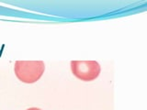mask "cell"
Here are the masks:
<instances>
[{"mask_svg": "<svg viewBox=\"0 0 147 110\" xmlns=\"http://www.w3.org/2000/svg\"><path fill=\"white\" fill-rule=\"evenodd\" d=\"M14 71L18 79L25 84H33L42 76L45 64L41 61H18Z\"/></svg>", "mask_w": 147, "mask_h": 110, "instance_id": "obj_1", "label": "cell"}, {"mask_svg": "<svg viewBox=\"0 0 147 110\" xmlns=\"http://www.w3.org/2000/svg\"><path fill=\"white\" fill-rule=\"evenodd\" d=\"M71 71L79 80L91 82L98 77L101 67L96 61H72Z\"/></svg>", "mask_w": 147, "mask_h": 110, "instance_id": "obj_2", "label": "cell"}, {"mask_svg": "<svg viewBox=\"0 0 147 110\" xmlns=\"http://www.w3.org/2000/svg\"><path fill=\"white\" fill-rule=\"evenodd\" d=\"M27 110H41V109L37 108V107H31V108H29V109H27Z\"/></svg>", "mask_w": 147, "mask_h": 110, "instance_id": "obj_3", "label": "cell"}]
</instances>
